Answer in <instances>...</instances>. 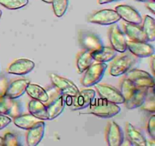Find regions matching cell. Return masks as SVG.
I'll use <instances>...</instances> for the list:
<instances>
[{"instance_id":"6da1fadb","label":"cell","mask_w":155,"mask_h":146,"mask_svg":"<svg viewBox=\"0 0 155 146\" xmlns=\"http://www.w3.org/2000/svg\"><path fill=\"white\" fill-rule=\"evenodd\" d=\"M89 106V113L91 114L101 118H110L115 116L121 110L118 104L108 101L102 97H94Z\"/></svg>"},{"instance_id":"7a4b0ae2","label":"cell","mask_w":155,"mask_h":146,"mask_svg":"<svg viewBox=\"0 0 155 146\" xmlns=\"http://www.w3.org/2000/svg\"><path fill=\"white\" fill-rule=\"evenodd\" d=\"M48 94V100L45 104L47 112L48 115V120H51L55 119L62 113L65 107L64 94H62L58 89L53 91L51 94Z\"/></svg>"},{"instance_id":"3957f363","label":"cell","mask_w":155,"mask_h":146,"mask_svg":"<svg viewBox=\"0 0 155 146\" xmlns=\"http://www.w3.org/2000/svg\"><path fill=\"white\" fill-rule=\"evenodd\" d=\"M137 61V57L132 53H127V54L119 56L111 64V66L110 68V75L117 77V76L126 74L127 71L132 69V68L136 65Z\"/></svg>"},{"instance_id":"277c9868","label":"cell","mask_w":155,"mask_h":146,"mask_svg":"<svg viewBox=\"0 0 155 146\" xmlns=\"http://www.w3.org/2000/svg\"><path fill=\"white\" fill-rule=\"evenodd\" d=\"M107 65L104 62L92 64L86 71L82 79V85L84 87H92L98 84L102 79Z\"/></svg>"},{"instance_id":"5b68a950","label":"cell","mask_w":155,"mask_h":146,"mask_svg":"<svg viewBox=\"0 0 155 146\" xmlns=\"http://www.w3.org/2000/svg\"><path fill=\"white\" fill-rule=\"evenodd\" d=\"M120 20L117 12L113 9H101L92 14L89 18V22L99 25H112Z\"/></svg>"},{"instance_id":"8992f818","label":"cell","mask_w":155,"mask_h":146,"mask_svg":"<svg viewBox=\"0 0 155 146\" xmlns=\"http://www.w3.org/2000/svg\"><path fill=\"white\" fill-rule=\"evenodd\" d=\"M94 86H95V89L102 98L116 104H122L125 102L120 91L114 87L104 84H96Z\"/></svg>"},{"instance_id":"52a82bcc","label":"cell","mask_w":155,"mask_h":146,"mask_svg":"<svg viewBox=\"0 0 155 146\" xmlns=\"http://www.w3.org/2000/svg\"><path fill=\"white\" fill-rule=\"evenodd\" d=\"M126 74V78L130 79L137 87L154 88V77L147 71L140 69H130Z\"/></svg>"},{"instance_id":"ba28073f","label":"cell","mask_w":155,"mask_h":146,"mask_svg":"<svg viewBox=\"0 0 155 146\" xmlns=\"http://www.w3.org/2000/svg\"><path fill=\"white\" fill-rule=\"evenodd\" d=\"M109 40L112 48L117 52L124 53L127 50V40L125 34L116 24H112L109 30Z\"/></svg>"},{"instance_id":"9c48e42d","label":"cell","mask_w":155,"mask_h":146,"mask_svg":"<svg viewBox=\"0 0 155 146\" xmlns=\"http://www.w3.org/2000/svg\"><path fill=\"white\" fill-rule=\"evenodd\" d=\"M50 79L54 86L64 95L74 97L79 92V89L77 85L66 78L51 73L50 75Z\"/></svg>"},{"instance_id":"30bf717a","label":"cell","mask_w":155,"mask_h":146,"mask_svg":"<svg viewBox=\"0 0 155 146\" xmlns=\"http://www.w3.org/2000/svg\"><path fill=\"white\" fill-rule=\"evenodd\" d=\"M115 11L127 23L134 24H141L142 23V17L135 8L127 5H120L115 8Z\"/></svg>"},{"instance_id":"8fae6325","label":"cell","mask_w":155,"mask_h":146,"mask_svg":"<svg viewBox=\"0 0 155 146\" xmlns=\"http://www.w3.org/2000/svg\"><path fill=\"white\" fill-rule=\"evenodd\" d=\"M127 49H129L130 53L136 57H150L154 54V47L148 42L127 41Z\"/></svg>"},{"instance_id":"7c38bea8","label":"cell","mask_w":155,"mask_h":146,"mask_svg":"<svg viewBox=\"0 0 155 146\" xmlns=\"http://www.w3.org/2000/svg\"><path fill=\"white\" fill-rule=\"evenodd\" d=\"M79 41L85 50L93 52L103 47L101 39L92 32L81 31L79 35Z\"/></svg>"},{"instance_id":"4fadbf2b","label":"cell","mask_w":155,"mask_h":146,"mask_svg":"<svg viewBox=\"0 0 155 146\" xmlns=\"http://www.w3.org/2000/svg\"><path fill=\"white\" fill-rule=\"evenodd\" d=\"M95 97V91L93 89H83L79 91L77 95L74 97V101L71 107L72 110L85 109L89 106L94 97Z\"/></svg>"},{"instance_id":"5bb4252c","label":"cell","mask_w":155,"mask_h":146,"mask_svg":"<svg viewBox=\"0 0 155 146\" xmlns=\"http://www.w3.org/2000/svg\"><path fill=\"white\" fill-rule=\"evenodd\" d=\"M106 140L109 146L122 145L124 135L120 126L115 122H110L106 130Z\"/></svg>"},{"instance_id":"9a60e30c","label":"cell","mask_w":155,"mask_h":146,"mask_svg":"<svg viewBox=\"0 0 155 146\" xmlns=\"http://www.w3.org/2000/svg\"><path fill=\"white\" fill-rule=\"evenodd\" d=\"M21 113V106L15 99L8 97L7 96L1 95L0 97V113L15 118Z\"/></svg>"},{"instance_id":"2e32d148","label":"cell","mask_w":155,"mask_h":146,"mask_svg":"<svg viewBox=\"0 0 155 146\" xmlns=\"http://www.w3.org/2000/svg\"><path fill=\"white\" fill-rule=\"evenodd\" d=\"M30 83V81L26 78H21L14 81L8 85L3 94L7 96L9 98H18L26 92L27 87Z\"/></svg>"},{"instance_id":"e0dca14e","label":"cell","mask_w":155,"mask_h":146,"mask_svg":"<svg viewBox=\"0 0 155 146\" xmlns=\"http://www.w3.org/2000/svg\"><path fill=\"white\" fill-rule=\"evenodd\" d=\"M35 63L28 59H19L12 62L8 68V73L18 75H24L34 69Z\"/></svg>"},{"instance_id":"ac0fdd59","label":"cell","mask_w":155,"mask_h":146,"mask_svg":"<svg viewBox=\"0 0 155 146\" xmlns=\"http://www.w3.org/2000/svg\"><path fill=\"white\" fill-rule=\"evenodd\" d=\"M45 123L40 120L28 129L27 133V144L29 146H36L42 141L45 133Z\"/></svg>"},{"instance_id":"d6986e66","label":"cell","mask_w":155,"mask_h":146,"mask_svg":"<svg viewBox=\"0 0 155 146\" xmlns=\"http://www.w3.org/2000/svg\"><path fill=\"white\" fill-rule=\"evenodd\" d=\"M148 88H145V87H137L131 97L124 102L127 108L132 109L140 107L146 97Z\"/></svg>"},{"instance_id":"ffe728a7","label":"cell","mask_w":155,"mask_h":146,"mask_svg":"<svg viewBox=\"0 0 155 146\" xmlns=\"http://www.w3.org/2000/svg\"><path fill=\"white\" fill-rule=\"evenodd\" d=\"M28 110L30 114L40 120H48L47 108L43 102L32 99L28 103Z\"/></svg>"},{"instance_id":"44dd1931","label":"cell","mask_w":155,"mask_h":146,"mask_svg":"<svg viewBox=\"0 0 155 146\" xmlns=\"http://www.w3.org/2000/svg\"><path fill=\"white\" fill-rule=\"evenodd\" d=\"M94 60L98 62H108L113 60L117 56V51L110 47H102L99 50L91 52Z\"/></svg>"},{"instance_id":"7402d4cb","label":"cell","mask_w":155,"mask_h":146,"mask_svg":"<svg viewBox=\"0 0 155 146\" xmlns=\"http://www.w3.org/2000/svg\"><path fill=\"white\" fill-rule=\"evenodd\" d=\"M126 130L129 141H130L132 144L137 146H146V138H145L143 134L139 129L134 127L131 123H127Z\"/></svg>"},{"instance_id":"603a6c76","label":"cell","mask_w":155,"mask_h":146,"mask_svg":"<svg viewBox=\"0 0 155 146\" xmlns=\"http://www.w3.org/2000/svg\"><path fill=\"white\" fill-rule=\"evenodd\" d=\"M125 33L131 40L140 41V42H148L143 30L139 24L127 23L124 25Z\"/></svg>"},{"instance_id":"cb8c5ba5","label":"cell","mask_w":155,"mask_h":146,"mask_svg":"<svg viewBox=\"0 0 155 146\" xmlns=\"http://www.w3.org/2000/svg\"><path fill=\"white\" fill-rule=\"evenodd\" d=\"M26 92L32 99L39 100L43 103H46L48 100V94L42 87L36 84L30 83L27 87Z\"/></svg>"},{"instance_id":"d4e9b609","label":"cell","mask_w":155,"mask_h":146,"mask_svg":"<svg viewBox=\"0 0 155 146\" xmlns=\"http://www.w3.org/2000/svg\"><path fill=\"white\" fill-rule=\"evenodd\" d=\"M39 121L40 120L30 113L20 114L14 119V123L15 126L22 129H26V130H28Z\"/></svg>"},{"instance_id":"484cf974","label":"cell","mask_w":155,"mask_h":146,"mask_svg":"<svg viewBox=\"0 0 155 146\" xmlns=\"http://www.w3.org/2000/svg\"><path fill=\"white\" fill-rule=\"evenodd\" d=\"M94 59L91 55V52L83 50L78 55L77 60V66L80 73H83L92 65L94 62Z\"/></svg>"},{"instance_id":"4316f807","label":"cell","mask_w":155,"mask_h":146,"mask_svg":"<svg viewBox=\"0 0 155 146\" xmlns=\"http://www.w3.org/2000/svg\"><path fill=\"white\" fill-rule=\"evenodd\" d=\"M144 33L148 42H152L155 40V21L154 18L149 15H145L142 27Z\"/></svg>"},{"instance_id":"83f0119b","label":"cell","mask_w":155,"mask_h":146,"mask_svg":"<svg viewBox=\"0 0 155 146\" xmlns=\"http://www.w3.org/2000/svg\"><path fill=\"white\" fill-rule=\"evenodd\" d=\"M136 88H137V86L133 82H132L127 78H125L121 82L120 90V91L122 94L123 97H124L125 100H127L131 97L132 94L136 91Z\"/></svg>"},{"instance_id":"f1b7e54d","label":"cell","mask_w":155,"mask_h":146,"mask_svg":"<svg viewBox=\"0 0 155 146\" xmlns=\"http://www.w3.org/2000/svg\"><path fill=\"white\" fill-rule=\"evenodd\" d=\"M51 4L54 15L58 18H61L68 10L69 0H52Z\"/></svg>"},{"instance_id":"f546056e","label":"cell","mask_w":155,"mask_h":146,"mask_svg":"<svg viewBox=\"0 0 155 146\" xmlns=\"http://www.w3.org/2000/svg\"><path fill=\"white\" fill-rule=\"evenodd\" d=\"M141 108L145 110L149 111V112L154 113L155 111V100H154V88H151V91L148 88V93H147L146 97L144 100L143 103L141 106Z\"/></svg>"},{"instance_id":"4dcf8cb0","label":"cell","mask_w":155,"mask_h":146,"mask_svg":"<svg viewBox=\"0 0 155 146\" xmlns=\"http://www.w3.org/2000/svg\"><path fill=\"white\" fill-rule=\"evenodd\" d=\"M29 3V0H0V5L10 10L22 9Z\"/></svg>"},{"instance_id":"1f68e13d","label":"cell","mask_w":155,"mask_h":146,"mask_svg":"<svg viewBox=\"0 0 155 146\" xmlns=\"http://www.w3.org/2000/svg\"><path fill=\"white\" fill-rule=\"evenodd\" d=\"M20 144L18 136L14 133L8 132L3 138V145L16 146Z\"/></svg>"},{"instance_id":"d6a6232c","label":"cell","mask_w":155,"mask_h":146,"mask_svg":"<svg viewBox=\"0 0 155 146\" xmlns=\"http://www.w3.org/2000/svg\"><path fill=\"white\" fill-rule=\"evenodd\" d=\"M148 132L151 138H155V116L152 115L148 120Z\"/></svg>"},{"instance_id":"836d02e7","label":"cell","mask_w":155,"mask_h":146,"mask_svg":"<svg viewBox=\"0 0 155 146\" xmlns=\"http://www.w3.org/2000/svg\"><path fill=\"white\" fill-rule=\"evenodd\" d=\"M12 123V119L8 116L0 113V130L5 128Z\"/></svg>"},{"instance_id":"e575fe53","label":"cell","mask_w":155,"mask_h":146,"mask_svg":"<svg viewBox=\"0 0 155 146\" xmlns=\"http://www.w3.org/2000/svg\"><path fill=\"white\" fill-rule=\"evenodd\" d=\"M147 8L149 11H151V13L154 14L155 13V3L154 1H151V2H147Z\"/></svg>"},{"instance_id":"d590c367","label":"cell","mask_w":155,"mask_h":146,"mask_svg":"<svg viewBox=\"0 0 155 146\" xmlns=\"http://www.w3.org/2000/svg\"><path fill=\"white\" fill-rule=\"evenodd\" d=\"M65 100V104H67L68 106H71L73 104V101H74V97L70 95H65L64 97Z\"/></svg>"},{"instance_id":"8d00e7d4","label":"cell","mask_w":155,"mask_h":146,"mask_svg":"<svg viewBox=\"0 0 155 146\" xmlns=\"http://www.w3.org/2000/svg\"><path fill=\"white\" fill-rule=\"evenodd\" d=\"M116 1H118V0H98V3H99L100 5H104V4H107V3H110Z\"/></svg>"},{"instance_id":"74e56055","label":"cell","mask_w":155,"mask_h":146,"mask_svg":"<svg viewBox=\"0 0 155 146\" xmlns=\"http://www.w3.org/2000/svg\"><path fill=\"white\" fill-rule=\"evenodd\" d=\"M148 145H149V146H154L155 145V142H154V141L153 138L151 140H150L149 142H148V141L146 140V146H148Z\"/></svg>"},{"instance_id":"f35d334b","label":"cell","mask_w":155,"mask_h":146,"mask_svg":"<svg viewBox=\"0 0 155 146\" xmlns=\"http://www.w3.org/2000/svg\"><path fill=\"white\" fill-rule=\"evenodd\" d=\"M151 69H152L153 73H154V59L153 58L151 60Z\"/></svg>"},{"instance_id":"ab89813d","label":"cell","mask_w":155,"mask_h":146,"mask_svg":"<svg viewBox=\"0 0 155 146\" xmlns=\"http://www.w3.org/2000/svg\"><path fill=\"white\" fill-rule=\"evenodd\" d=\"M42 2H44L47 3V4H51V2H52V0H42Z\"/></svg>"},{"instance_id":"60d3db41","label":"cell","mask_w":155,"mask_h":146,"mask_svg":"<svg viewBox=\"0 0 155 146\" xmlns=\"http://www.w3.org/2000/svg\"><path fill=\"white\" fill-rule=\"evenodd\" d=\"M0 145H3V138L0 136Z\"/></svg>"},{"instance_id":"b9f144b4","label":"cell","mask_w":155,"mask_h":146,"mask_svg":"<svg viewBox=\"0 0 155 146\" xmlns=\"http://www.w3.org/2000/svg\"><path fill=\"white\" fill-rule=\"evenodd\" d=\"M136 1H138V2H148V0H136Z\"/></svg>"},{"instance_id":"7bdbcfd3","label":"cell","mask_w":155,"mask_h":146,"mask_svg":"<svg viewBox=\"0 0 155 146\" xmlns=\"http://www.w3.org/2000/svg\"><path fill=\"white\" fill-rule=\"evenodd\" d=\"M2 15V11L0 10V18H1Z\"/></svg>"},{"instance_id":"ee69618b","label":"cell","mask_w":155,"mask_h":146,"mask_svg":"<svg viewBox=\"0 0 155 146\" xmlns=\"http://www.w3.org/2000/svg\"><path fill=\"white\" fill-rule=\"evenodd\" d=\"M151 1H154V0H151Z\"/></svg>"},{"instance_id":"f6af8a7d","label":"cell","mask_w":155,"mask_h":146,"mask_svg":"<svg viewBox=\"0 0 155 146\" xmlns=\"http://www.w3.org/2000/svg\"><path fill=\"white\" fill-rule=\"evenodd\" d=\"M0 97H1V94H0Z\"/></svg>"}]
</instances>
